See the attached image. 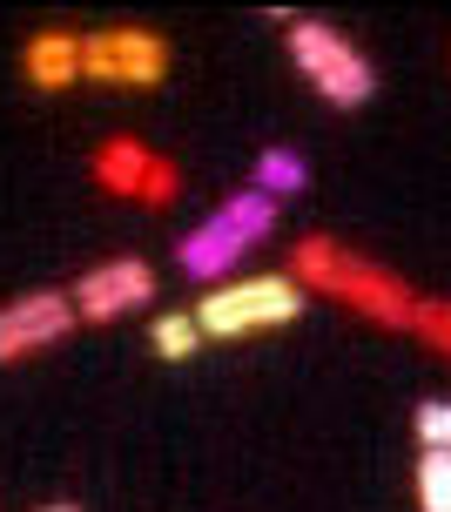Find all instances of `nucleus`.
Masks as SVG:
<instances>
[{"label":"nucleus","instance_id":"obj_1","mask_svg":"<svg viewBox=\"0 0 451 512\" xmlns=\"http://www.w3.org/2000/svg\"><path fill=\"white\" fill-rule=\"evenodd\" d=\"M290 277H297L303 290H324L337 304L391 324V331H411V310H418L411 283L391 277V270H377V263H364V256H351V250H337L330 236H303L297 256H290Z\"/></svg>","mask_w":451,"mask_h":512},{"label":"nucleus","instance_id":"obj_2","mask_svg":"<svg viewBox=\"0 0 451 512\" xmlns=\"http://www.w3.org/2000/svg\"><path fill=\"white\" fill-rule=\"evenodd\" d=\"M303 304H310V290L297 277H236V283H216L196 304V324L202 337H256V331H276V324H297Z\"/></svg>","mask_w":451,"mask_h":512},{"label":"nucleus","instance_id":"obj_3","mask_svg":"<svg viewBox=\"0 0 451 512\" xmlns=\"http://www.w3.org/2000/svg\"><path fill=\"white\" fill-rule=\"evenodd\" d=\"M270 230H276V203H270V196H256V189H236L209 223H196V230L176 243V263L196 283H216V277H229L236 256L256 250Z\"/></svg>","mask_w":451,"mask_h":512},{"label":"nucleus","instance_id":"obj_4","mask_svg":"<svg viewBox=\"0 0 451 512\" xmlns=\"http://www.w3.org/2000/svg\"><path fill=\"white\" fill-rule=\"evenodd\" d=\"M283 27H290L297 68L310 75V88H317L330 108H364L377 95V68L337 34V27H324V21H283Z\"/></svg>","mask_w":451,"mask_h":512},{"label":"nucleus","instance_id":"obj_5","mask_svg":"<svg viewBox=\"0 0 451 512\" xmlns=\"http://www.w3.org/2000/svg\"><path fill=\"white\" fill-rule=\"evenodd\" d=\"M169 75V41L149 27H95L81 41V81H108V88H162Z\"/></svg>","mask_w":451,"mask_h":512},{"label":"nucleus","instance_id":"obj_6","mask_svg":"<svg viewBox=\"0 0 451 512\" xmlns=\"http://www.w3.org/2000/svg\"><path fill=\"white\" fill-rule=\"evenodd\" d=\"M88 169H95V182L108 189V196H135V203H149V209H162V203L182 196V169L169 162V155L142 149L135 135H108Z\"/></svg>","mask_w":451,"mask_h":512},{"label":"nucleus","instance_id":"obj_7","mask_svg":"<svg viewBox=\"0 0 451 512\" xmlns=\"http://www.w3.org/2000/svg\"><path fill=\"white\" fill-rule=\"evenodd\" d=\"M68 297H75V317H88V324H115V317L149 310L155 270L142 263V256H108V263H95V270H88Z\"/></svg>","mask_w":451,"mask_h":512},{"label":"nucleus","instance_id":"obj_8","mask_svg":"<svg viewBox=\"0 0 451 512\" xmlns=\"http://www.w3.org/2000/svg\"><path fill=\"white\" fill-rule=\"evenodd\" d=\"M75 331V297L61 290H27L14 304H0V364H21L34 351H48Z\"/></svg>","mask_w":451,"mask_h":512},{"label":"nucleus","instance_id":"obj_9","mask_svg":"<svg viewBox=\"0 0 451 512\" xmlns=\"http://www.w3.org/2000/svg\"><path fill=\"white\" fill-rule=\"evenodd\" d=\"M21 75L34 81V88H75L81 81V41L68 34V27H48V34H34L21 48Z\"/></svg>","mask_w":451,"mask_h":512},{"label":"nucleus","instance_id":"obj_10","mask_svg":"<svg viewBox=\"0 0 451 512\" xmlns=\"http://www.w3.org/2000/svg\"><path fill=\"white\" fill-rule=\"evenodd\" d=\"M303 182H310V169H303L297 149H263L250 169V189L256 196H270V203H283V196H297Z\"/></svg>","mask_w":451,"mask_h":512},{"label":"nucleus","instance_id":"obj_11","mask_svg":"<svg viewBox=\"0 0 451 512\" xmlns=\"http://www.w3.org/2000/svg\"><path fill=\"white\" fill-rule=\"evenodd\" d=\"M149 344H155V358H169V364L196 358V351H202V324H196V310H189V317H155Z\"/></svg>","mask_w":451,"mask_h":512},{"label":"nucleus","instance_id":"obj_12","mask_svg":"<svg viewBox=\"0 0 451 512\" xmlns=\"http://www.w3.org/2000/svg\"><path fill=\"white\" fill-rule=\"evenodd\" d=\"M418 512H451V452L418 459Z\"/></svg>","mask_w":451,"mask_h":512},{"label":"nucleus","instance_id":"obj_13","mask_svg":"<svg viewBox=\"0 0 451 512\" xmlns=\"http://www.w3.org/2000/svg\"><path fill=\"white\" fill-rule=\"evenodd\" d=\"M411 331L425 337L431 351H445V358H451V297H418V310H411Z\"/></svg>","mask_w":451,"mask_h":512},{"label":"nucleus","instance_id":"obj_14","mask_svg":"<svg viewBox=\"0 0 451 512\" xmlns=\"http://www.w3.org/2000/svg\"><path fill=\"white\" fill-rule=\"evenodd\" d=\"M418 445L425 452H451V398H425L418 405Z\"/></svg>","mask_w":451,"mask_h":512},{"label":"nucleus","instance_id":"obj_15","mask_svg":"<svg viewBox=\"0 0 451 512\" xmlns=\"http://www.w3.org/2000/svg\"><path fill=\"white\" fill-rule=\"evenodd\" d=\"M34 512H81V506H34Z\"/></svg>","mask_w":451,"mask_h":512}]
</instances>
